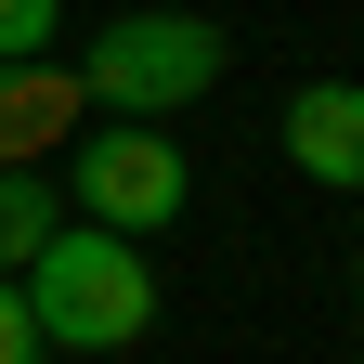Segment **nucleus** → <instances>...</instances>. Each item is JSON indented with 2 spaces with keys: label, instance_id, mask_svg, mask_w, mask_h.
Instances as JSON below:
<instances>
[{
  "label": "nucleus",
  "instance_id": "423d86ee",
  "mask_svg": "<svg viewBox=\"0 0 364 364\" xmlns=\"http://www.w3.org/2000/svg\"><path fill=\"white\" fill-rule=\"evenodd\" d=\"M65 39V0H0V65H39Z\"/></svg>",
  "mask_w": 364,
  "mask_h": 364
},
{
  "label": "nucleus",
  "instance_id": "7ed1b4c3",
  "mask_svg": "<svg viewBox=\"0 0 364 364\" xmlns=\"http://www.w3.org/2000/svg\"><path fill=\"white\" fill-rule=\"evenodd\" d=\"M65 221H105V235H156L196 196V156L169 144V117H78L65 130Z\"/></svg>",
  "mask_w": 364,
  "mask_h": 364
},
{
  "label": "nucleus",
  "instance_id": "39448f33",
  "mask_svg": "<svg viewBox=\"0 0 364 364\" xmlns=\"http://www.w3.org/2000/svg\"><path fill=\"white\" fill-rule=\"evenodd\" d=\"M53 221H65V182L53 169H0V273H26Z\"/></svg>",
  "mask_w": 364,
  "mask_h": 364
},
{
  "label": "nucleus",
  "instance_id": "6e6552de",
  "mask_svg": "<svg viewBox=\"0 0 364 364\" xmlns=\"http://www.w3.org/2000/svg\"><path fill=\"white\" fill-rule=\"evenodd\" d=\"M351 326H364V273H351Z\"/></svg>",
  "mask_w": 364,
  "mask_h": 364
},
{
  "label": "nucleus",
  "instance_id": "0eeeda50",
  "mask_svg": "<svg viewBox=\"0 0 364 364\" xmlns=\"http://www.w3.org/2000/svg\"><path fill=\"white\" fill-rule=\"evenodd\" d=\"M0 364H53V351H39V312H26L14 273H0Z\"/></svg>",
  "mask_w": 364,
  "mask_h": 364
},
{
  "label": "nucleus",
  "instance_id": "f03ea898",
  "mask_svg": "<svg viewBox=\"0 0 364 364\" xmlns=\"http://www.w3.org/2000/svg\"><path fill=\"white\" fill-rule=\"evenodd\" d=\"M221 65H235V39H221L208 14L144 0V14H105V26H91V53L65 78H78L91 117H169V105H196V91H221Z\"/></svg>",
  "mask_w": 364,
  "mask_h": 364
},
{
  "label": "nucleus",
  "instance_id": "f257e3e1",
  "mask_svg": "<svg viewBox=\"0 0 364 364\" xmlns=\"http://www.w3.org/2000/svg\"><path fill=\"white\" fill-rule=\"evenodd\" d=\"M14 287L39 312V351H130L156 326V260L144 235H105V221H53Z\"/></svg>",
  "mask_w": 364,
  "mask_h": 364
},
{
  "label": "nucleus",
  "instance_id": "20e7f679",
  "mask_svg": "<svg viewBox=\"0 0 364 364\" xmlns=\"http://www.w3.org/2000/svg\"><path fill=\"white\" fill-rule=\"evenodd\" d=\"M287 169L326 182V196H364V78H312V91H287Z\"/></svg>",
  "mask_w": 364,
  "mask_h": 364
}]
</instances>
